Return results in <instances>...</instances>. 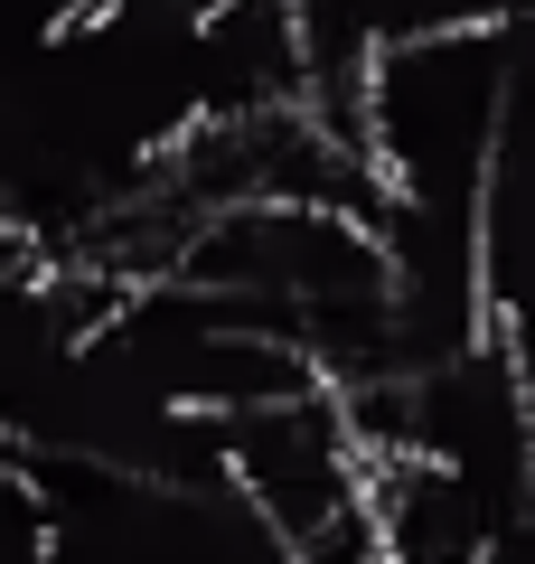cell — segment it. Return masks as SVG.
Masks as SVG:
<instances>
[{
  "label": "cell",
  "mask_w": 535,
  "mask_h": 564,
  "mask_svg": "<svg viewBox=\"0 0 535 564\" xmlns=\"http://www.w3.org/2000/svg\"><path fill=\"white\" fill-rule=\"evenodd\" d=\"M357 47H414V39H460V29H507L526 0H310Z\"/></svg>",
  "instance_id": "cell-3"
},
{
  "label": "cell",
  "mask_w": 535,
  "mask_h": 564,
  "mask_svg": "<svg viewBox=\"0 0 535 564\" xmlns=\"http://www.w3.org/2000/svg\"><path fill=\"white\" fill-rule=\"evenodd\" d=\"M489 564H535V518H526V527H507V536L489 545Z\"/></svg>",
  "instance_id": "cell-6"
},
{
  "label": "cell",
  "mask_w": 535,
  "mask_h": 564,
  "mask_svg": "<svg viewBox=\"0 0 535 564\" xmlns=\"http://www.w3.org/2000/svg\"><path fill=\"white\" fill-rule=\"evenodd\" d=\"M217 462H226V480L263 508V527L292 545V564H301V545H319L338 518H357V508H367V480H376V462L357 443L338 386H301V395L217 414Z\"/></svg>",
  "instance_id": "cell-2"
},
{
  "label": "cell",
  "mask_w": 535,
  "mask_h": 564,
  "mask_svg": "<svg viewBox=\"0 0 535 564\" xmlns=\"http://www.w3.org/2000/svg\"><path fill=\"white\" fill-rule=\"evenodd\" d=\"M0 564H57V499L39 462L0 443Z\"/></svg>",
  "instance_id": "cell-4"
},
{
  "label": "cell",
  "mask_w": 535,
  "mask_h": 564,
  "mask_svg": "<svg viewBox=\"0 0 535 564\" xmlns=\"http://www.w3.org/2000/svg\"><path fill=\"white\" fill-rule=\"evenodd\" d=\"M507 29L385 47L367 76V161L385 180V207L479 226L489 161L507 132Z\"/></svg>",
  "instance_id": "cell-1"
},
{
  "label": "cell",
  "mask_w": 535,
  "mask_h": 564,
  "mask_svg": "<svg viewBox=\"0 0 535 564\" xmlns=\"http://www.w3.org/2000/svg\"><path fill=\"white\" fill-rule=\"evenodd\" d=\"M507 76H516V95H535V0L507 20Z\"/></svg>",
  "instance_id": "cell-5"
}]
</instances>
